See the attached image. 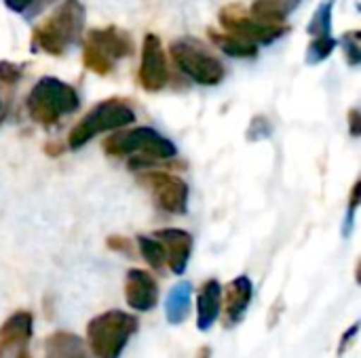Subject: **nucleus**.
<instances>
[{
  "mask_svg": "<svg viewBox=\"0 0 361 358\" xmlns=\"http://www.w3.org/2000/svg\"><path fill=\"white\" fill-rule=\"evenodd\" d=\"M137 245H140L142 257L150 264V268H154V270L165 268L167 257H165V249H163L159 238H154V236H137Z\"/></svg>",
  "mask_w": 361,
  "mask_h": 358,
  "instance_id": "20",
  "label": "nucleus"
},
{
  "mask_svg": "<svg viewBox=\"0 0 361 358\" xmlns=\"http://www.w3.org/2000/svg\"><path fill=\"white\" fill-rule=\"evenodd\" d=\"M169 51H171V57L178 63V68L195 82L214 87L224 80L222 61L218 57L209 55L201 42L190 40V38H180V40L171 42Z\"/></svg>",
  "mask_w": 361,
  "mask_h": 358,
  "instance_id": "6",
  "label": "nucleus"
},
{
  "mask_svg": "<svg viewBox=\"0 0 361 358\" xmlns=\"http://www.w3.org/2000/svg\"><path fill=\"white\" fill-rule=\"evenodd\" d=\"M47 358H93L87 342L70 331H55L44 340Z\"/></svg>",
  "mask_w": 361,
  "mask_h": 358,
  "instance_id": "16",
  "label": "nucleus"
},
{
  "mask_svg": "<svg viewBox=\"0 0 361 358\" xmlns=\"http://www.w3.org/2000/svg\"><path fill=\"white\" fill-rule=\"evenodd\" d=\"M142 181L152 190L157 205L173 215H184L188 211V186L176 175L163 171H150L142 175Z\"/></svg>",
  "mask_w": 361,
  "mask_h": 358,
  "instance_id": "8",
  "label": "nucleus"
},
{
  "mask_svg": "<svg viewBox=\"0 0 361 358\" xmlns=\"http://www.w3.org/2000/svg\"><path fill=\"white\" fill-rule=\"evenodd\" d=\"M34 0H4V4L13 11V13H23Z\"/></svg>",
  "mask_w": 361,
  "mask_h": 358,
  "instance_id": "29",
  "label": "nucleus"
},
{
  "mask_svg": "<svg viewBox=\"0 0 361 358\" xmlns=\"http://www.w3.org/2000/svg\"><path fill=\"white\" fill-rule=\"evenodd\" d=\"M212 357V350L207 348V346H203V350H201V354H199V358H209Z\"/></svg>",
  "mask_w": 361,
  "mask_h": 358,
  "instance_id": "30",
  "label": "nucleus"
},
{
  "mask_svg": "<svg viewBox=\"0 0 361 358\" xmlns=\"http://www.w3.org/2000/svg\"><path fill=\"white\" fill-rule=\"evenodd\" d=\"M222 314V285L216 279L203 283L197 295V329L207 333Z\"/></svg>",
  "mask_w": 361,
  "mask_h": 358,
  "instance_id": "14",
  "label": "nucleus"
},
{
  "mask_svg": "<svg viewBox=\"0 0 361 358\" xmlns=\"http://www.w3.org/2000/svg\"><path fill=\"white\" fill-rule=\"evenodd\" d=\"M154 238H159L165 249L169 270L173 274L182 276L186 272L190 255H192V236L180 228H163V230L154 232Z\"/></svg>",
  "mask_w": 361,
  "mask_h": 358,
  "instance_id": "12",
  "label": "nucleus"
},
{
  "mask_svg": "<svg viewBox=\"0 0 361 358\" xmlns=\"http://www.w3.org/2000/svg\"><path fill=\"white\" fill-rule=\"evenodd\" d=\"M82 59H85V65H87L89 70H93L95 74L106 76V74H110V72L114 70V61H110L104 53H99V51H97L95 46H91L89 42L85 44Z\"/></svg>",
  "mask_w": 361,
  "mask_h": 358,
  "instance_id": "23",
  "label": "nucleus"
},
{
  "mask_svg": "<svg viewBox=\"0 0 361 358\" xmlns=\"http://www.w3.org/2000/svg\"><path fill=\"white\" fill-rule=\"evenodd\" d=\"M360 118V110H351V112H349V127H351V135H355V137L361 133Z\"/></svg>",
  "mask_w": 361,
  "mask_h": 358,
  "instance_id": "28",
  "label": "nucleus"
},
{
  "mask_svg": "<svg viewBox=\"0 0 361 358\" xmlns=\"http://www.w3.org/2000/svg\"><path fill=\"white\" fill-rule=\"evenodd\" d=\"M108 247L110 249H114V251H121V253H131V243L127 241V238H123V236H110L108 238Z\"/></svg>",
  "mask_w": 361,
  "mask_h": 358,
  "instance_id": "27",
  "label": "nucleus"
},
{
  "mask_svg": "<svg viewBox=\"0 0 361 358\" xmlns=\"http://www.w3.org/2000/svg\"><path fill=\"white\" fill-rule=\"evenodd\" d=\"M334 49H336V40L332 36H317V38H313V42L309 44V51H307V63L317 65V63L326 61L332 55Z\"/></svg>",
  "mask_w": 361,
  "mask_h": 358,
  "instance_id": "21",
  "label": "nucleus"
},
{
  "mask_svg": "<svg viewBox=\"0 0 361 358\" xmlns=\"http://www.w3.org/2000/svg\"><path fill=\"white\" fill-rule=\"evenodd\" d=\"M309 34L311 36H332V2H324L319 8H317V13H315V17H313V21L309 23Z\"/></svg>",
  "mask_w": 361,
  "mask_h": 358,
  "instance_id": "22",
  "label": "nucleus"
},
{
  "mask_svg": "<svg viewBox=\"0 0 361 358\" xmlns=\"http://www.w3.org/2000/svg\"><path fill=\"white\" fill-rule=\"evenodd\" d=\"M19 76H21V70H19L15 63H11V61H2V63H0V80H2V82L15 84V82L19 80Z\"/></svg>",
  "mask_w": 361,
  "mask_h": 358,
  "instance_id": "25",
  "label": "nucleus"
},
{
  "mask_svg": "<svg viewBox=\"0 0 361 358\" xmlns=\"http://www.w3.org/2000/svg\"><path fill=\"white\" fill-rule=\"evenodd\" d=\"M137 327L140 321L133 314L123 310L102 312L87 325V346L93 358H121Z\"/></svg>",
  "mask_w": 361,
  "mask_h": 358,
  "instance_id": "2",
  "label": "nucleus"
},
{
  "mask_svg": "<svg viewBox=\"0 0 361 358\" xmlns=\"http://www.w3.org/2000/svg\"><path fill=\"white\" fill-rule=\"evenodd\" d=\"M135 122V112L121 99H108L97 103L91 112H87L78 124H74L70 129L68 135V146L72 150L82 148L85 143H89L97 133H106V131H116L123 127H129Z\"/></svg>",
  "mask_w": 361,
  "mask_h": 358,
  "instance_id": "5",
  "label": "nucleus"
},
{
  "mask_svg": "<svg viewBox=\"0 0 361 358\" xmlns=\"http://www.w3.org/2000/svg\"><path fill=\"white\" fill-rule=\"evenodd\" d=\"M15 358H32V357H30V354L25 352V348H23V350H19V352H17V357Z\"/></svg>",
  "mask_w": 361,
  "mask_h": 358,
  "instance_id": "31",
  "label": "nucleus"
},
{
  "mask_svg": "<svg viewBox=\"0 0 361 358\" xmlns=\"http://www.w3.org/2000/svg\"><path fill=\"white\" fill-rule=\"evenodd\" d=\"M78 106H80V99L74 87L53 76L40 78L27 95V112L32 120H36L42 127L57 124L61 114H70L78 110Z\"/></svg>",
  "mask_w": 361,
  "mask_h": 358,
  "instance_id": "4",
  "label": "nucleus"
},
{
  "mask_svg": "<svg viewBox=\"0 0 361 358\" xmlns=\"http://www.w3.org/2000/svg\"><path fill=\"white\" fill-rule=\"evenodd\" d=\"M220 23L228 34H235L243 40L258 44H271L277 38H281L288 32V25L283 23H262L254 17H245L239 13L237 6H228L220 13Z\"/></svg>",
  "mask_w": 361,
  "mask_h": 358,
  "instance_id": "7",
  "label": "nucleus"
},
{
  "mask_svg": "<svg viewBox=\"0 0 361 358\" xmlns=\"http://www.w3.org/2000/svg\"><path fill=\"white\" fill-rule=\"evenodd\" d=\"M137 76H140L142 87L150 93L161 91L167 84V78H169L167 59H165V53L161 46V38L157 34H146V38H144Z\"/></svg>",
  "mask_w": 361,
  "mask_h": 358,
  "instance_id": "9",
  "label": "nucleus"
},
{
  "mask_svg": "<svg viewBox=\"0 0 361 358\" xmlns=\"http://www.w3.org/2000/svg\"><path fill=\"white\" fill-rule=\"evenodd\" d=\"M345 57L349 65H360L361 61V46H360V32H349L345 34Z\"/></svg>",
  "mask_w": 361,
  "mask_h": 358,
  "instance_id": "24",
  "label": "nucleus"
},
{
  "mask_svg": "<svg viewBox=\"0 0 361 358\" xmlns=\"http://www.w3.org/2000/svg\"><path fill=\"white\" fill-rule=\"evenodd\" d=\"M357 333H360V323H355L343 338H341V344H338V357H343L347 350H349V346H351V342L357 338Z\"/></svg>",
  "mask_w": 361,
  "mask_h": 358,
  "instance_id": "26",
  "label": "nucleus"
},
{
  "mask_svg": "<svg viewBox=\"0 0 361 358\" xmlns=\"http://www.w3.org/2000/svg\"><path fill=\"white\" fill-rule=\"evenodd\" d=\"M85 30V6L80 0H63L55 13L34 30V46L49 55H63V51L78 40Z\"/></svg>",
  "mask_w": 361,
  "mask_h": 358,
  "instance_id": "3",
  "label": "nucleus"
},
{
  "mask_svg": "<svg viewBox=\"0 0 361 358\" xmlns=\"http://www.w3.org/2000/svg\"><path fill=\"white\" fill-rule=\"evenodd\" d=\"M192 285L188 281L178 283L165 300V319L169 325H182L190 314Z\"/></svg>",
  "mask_w": 361,
  "mask_h": 358,
  "instance_id": "17",
  "label": "nucleus"
},
{
  "mask_svg": "<svg viewBox=\"0 0 361 358\" xmlns=\"http://www.w3.org/2000/svg\"><path fill=\"white\" fill-rule=\"evenodd\" d=\"M125 298L135 312H150L159 304V285L146 270L131 268L125 279Z\"/></svg>",
  "mask_w": 361,
  "mask_h": 358,
  "instance_id": "11",
  "label": "nucleus"
},
{
  "mask_svg": "<svg viewBox=\"0 0 361 358\" xmlns=\"http://www.w3.org/2000/svg\"><path fill=\"white\" fill-rule=\"evenodd\" d=\"M104 150L114 158L135 154V158L129 160L131 169L148 167L157 160H167L178 154V148L150 127H137L125 133H114L104 139Z\"/></svg>",
  "mask_w": 361,
  "mask_h": 358,
  "instance_id": "1",
  "label": "nucleus"
},
{
  "mask_svg": "<svg viewBox=\"0 0 361 358\" xmlns=\"http://www.w3.org/2000/svg\"><path fill=\"white\" fill-rule=\"evenodd\" d=\"M87 42L91 46H95L99 53H104L110 61L123 59L127 55H131L133 51V40L127 32L110 25V27H102V30H93L87 38Z\"/></svg>",
  "mask_w": 361,
  "mask_h": 358,
  "instance_id": "15",
  "label": "nucleus"
},
{
  "mask_svg": "<svg viewBox=\"0 0 361 358\" xmlns=\"http://www.w3.org/2000/svg\"><path fill=\"white\" fill-rule=\"evenodd\" d=\"M209 36L218 44V49H222L231 57H256V53H258V46L254 42L243 40V38H239L235 34H228V32L218 34V32L209 30Z\"/></svg>",
  "mask_w": 361,
  "mask_h": 358,
  "instance_id": "19",
  "label": "nucleus"
},
{
  "mask_svg": "<svg viewBox=\"0 0 361 358\" xmlns=\"http://www.w3.org/2000/svg\"><path fill=\"white\" fill-rule=\"evenodd\" d=\"M32 329L34 321L27 310H19L13 317H8L0 327V357L13 350H23L32 338Z\"/></svg>",
  "mask_w": 361,
  "mask_h": 358,
  "instance_id": "13",
  "label": "nucleus"
},
{
  "mask_svg": "<svg viewBox=\"0 0 361 358\" xmlns=\"http://www.w3.org/2000/svg\"><path fill=\"white\" fill-rule=\"evenodd\" d=\"M302 0H254L252 17L262 23H283Z\"/></svg>",
  "mask_w": 361,
  "mask_h": 358,
  "instance_id": "18",
  "label": "nucleus"
},
{
  "mask_svg": "<svg viewBox=\"0 0 361 358\" xmlns=\"http://www.w3.org/2000/svg\"><path fill=\"white\" fill-rule=\"evenodd\" d=\"M252 298H254V285H252L250 276H245V274L233 279L226 285V289L222 287L224 329H233L245 319V312L252 304Z\"/></svg>",
  "mask_w": 361,
  "mask_h": 358,
  "instance_id": "10",
  "label": "nucleus"
}]
</instances>
